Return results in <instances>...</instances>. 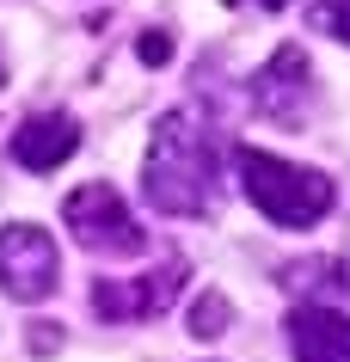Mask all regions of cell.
I'll return each instance as SVG.
<instances>
[{
	"label": "cell",
	"mask_w": 350,
	"mask_h": 362,
	"mask_svg": "<svg viewBox=\"0 0 350 362\" xmlns=\"http://www.w3.org/2000/svg\"><path fill=\"white\" fill-rule=\"evenodd\" d=\"M166 56H173L166 31H148V43H141V62H166Z\"/></svg>",
	"instance_id": "8fae6325"
},
{
	"label": "cell",
	"mask_w": 350,
	"mask_h": 362,
	"mask_svg": "<svg viewBox=\"0 0 350 362\" xmlns=\"http://www.w3.org/2000/svg\"><path fill=\"white\" fill-rule=\"evenodd\" d=\"M233 166H240L246 203L258 215H271L276 228H313V221H326V209H332V178L326 172L276 160L264 148H233Z\"/></svg>",
	"instance_id": "7a4b0ae2"
},
{
	"label": "cell",
	"mask_w": 350,
	"mask_h": 362,
	"mask_svg": "<svg viewBox=\"0 0 350 362\" xmlns=\"http://www.w3.org/2000/svg\"><path fill=\"white\" fill-rule=\"evenodd\" d=\"M141 191H148V203L160 215H178V221L215 209V141L185 111L154 123L148 166H141Z\"/></svg>",
	"instance_id": "6da1fadb"
},
{
	"label": "cell",
	"mask_w": 350,
	"mask_h": 362,
	"mask_svg": "<svg viewBox=\"0 0 350 362\" xmlns=\"http://www.w3.org/2000/svg\"><path fill=\"white\" fill-rule=\"evenodd\" d=\"M74 148H80V123L68 111H31L13 129V160L25 172H56L62 160H74Z\"/></svg>",
	"instance_id": "52a82bcc"
},
{
	"label": "cell",
	"mask_w": 350,
	"mask_h": 362,
	"mask_svg": "<svg viewBox=\"0 0 350 362\" xmlns=\"http://www.w3.org/2000/svg\"><path fill=\"white\" fill-rule=\"evenodd\" d=\"M228 320H233L228 295H221V288H209V295H197V307H191V338H221V332H228Z\"/></svg>",
	"instance_id": "9c48e42d"
},
{
	"label": "cell",
	"mask_w": 350,
	"mask_h": 362,
	"mask_svg": "<svg viewBox=\"0 0 350 362\" xmlns=\"http://www.w3.org/2000/svg\"><path fill=\"white\" fill-rule=\"evenodd\" d=\"M308 56L295 49V43H283L264 68H258V80H252V105H258V117H271V123H301L308 117Z\"/></svg>",
	"instance_id": "8992f818"
},
{
	"label": "cell",
	"mask_w": 350,
	"mask_h": 362,
	"mask_svg": "<svg viewBox=\"0 0 350 362\" xmlns=\"http://www.w3.org/2000/svg\"><path fill=\"white\" fill-rule=\"evenodd\" d=\"M0 86H6V56H0Z\"/></svg>",
	"instance_id": "7c38bea8"
},
{
	"label": "cell",
	"mask_w": 350,
	"mask_h": 362,
	"mask_svg": "<svg viewBox=\"0 0 350 362\" xmlns=\"http://www.w3.org/2000/svg\"><path fill=\"white\" fill-rule=\"evenodd\" d=\"M178 283H185V264H178V258H166V264L148 270V276H105V283L93 288V313L111 320V325L154 320V313H166V307L178 301Z\"/></svg>",
	"instance_id": "5b68a950"
},
{
	"label": "cell",
	"mask_w": 350,
	"mask_h": 362,
	"mask_svg": "<svg viewBox=\"0 0 350 362\" xmlns=\"http://www.w3.org/2000/svg\"><path fill=\"white\" fill-rule=\"evenodd\" d=\"M308 25H313V31H326V37H338V43H350V0H313Z\"/></svg>",
	"instance_id": "30bf717a"
},
{
	"label": "cell",
	"mask_w": 350,
	"mask_h": 362,
	"mask_svg": "<svg viewBox=\"0 0 350 362\" xmlns=\"http://www.w3.org/2000/svg\"><path fill=\"white\" fill-rule=\"evenodd\" d=\"M289 350H295V362H350V313L295 307L289 313Z\"/></svg>",
	"instance_id": "ba28073f"
},
{
	"label": "cell",
	"mask_w": 350,
	"mask_h": 362,
	"mask_svg": "<svg viewBox=\"0 0 350 362\" xmlns=\"http://www.w3.org/2000/svg\"><path fill=\"white\" fill-rule=\"evenodd\" d=\"M62 221L93 258H141L148 252V233L129 215V203L111 191V185H80L68 203H62Z\"/></svg>",
	"instance_id": "3957f363"
},
{
	"label": "cell",
	"mask_w": 350,
	"mask_h": 362,
	"mask_svg": "<svg viewBox=\"0 0 350 362\" xmlns=\"http://www.w3.org/2000/svg\"><path fill=\"white\" fill-rule=\"evenodd\" d=\"M62 283V252L37 221H6L0 228V288L13 301H49Z\"/></svg>",
	"instance_id": "277c9868"
}]
</instances>
